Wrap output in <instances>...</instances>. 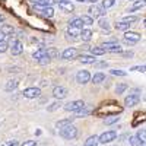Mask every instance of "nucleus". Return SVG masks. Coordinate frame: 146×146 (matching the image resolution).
Segmentation results:
<instances>
[{"label":"nucleus","mask_w":146,"mask_h":146,"mask_svg":"<svg viewBox=\"0 0 146 146\" xmlns=\"http://www.w3.org/2000/svg\"><path fill=\"white\" fill-rule=\"evenodd\" d=\"M60 136H62L63 139H66V140H73V139H76L79 136V130H78V127L70 124L67 127L60 129Z\"/></svg>","instance_id":"1"},{"label":"nucleus","mask_w":146,"mask_h":146,"mask_svg":"<svg viewBox=\"0 0 146 146\" xmlns=\"http://www.w3.org/2000/svg\"><path fill=\"white\" fill-rule=\"evenodd\" d=\"M85 108V101L82 100H76V101H70L64 105V110L67 113H78L79 110Z\"/></svg>","instance_id":"2"},{"label":"nucleus","mask_w":146,"mask_h":146,"mask_svg":"<svg viewBox=\"0 0 146 146\" xmlns=\"http://www.w3.org/2000/svg\"><path fill=\"white\" fill-rule=\"evenodd\" d=\"M140 41V34L139 32H133V31H126L124 34V42L129 45H135L136 42Z\"/></svg>","instance_id":"3"},{"label":"nucleus","mask_w":146,"mask_h":146,"mask_svg":"<svg viewBox=\"0 0 146 146\" xmlns=\"http://www.w3.org/2000/svg\"><path fill=\"white\" fill-rule=\"evenodd\" d=\"M98 139H100V143H102V145H105V143H111L114 139H117V131H115V130L104 131Z\"/></svg>","instance_id":"4"},{"label":"nucleus","mask_w":146,"mask_h":146,"mask_svg":"<svg viewBox=\"0 0 146 146\" xmlns=\"http://www.w3.org/2000/svg\"><path fill=\"white\" fill-rule=\"evenodd\" d=\"M88 13L91 18H104L105 15V9L102 6H96V5H92L88 10Z\"/></svg>","instance_id":"5"},{"label":"nucleus","mask_w":146,"mask_h":146,"mask_svg":"<svg viewBox=\"0 0 146 146\" xmlns=\"http://www.w3.org/2000/svg\"><path fill=\"white\" fill-rule=\"evenodd\" d=\"M91 78H92L91 72H88V70H79L76 73V80L80 85H86L88 82H91Z\"/></svg>","instance_id":"6"},{"label":"nucleus","mask_w":146,"mask_h":146,"mask_svg":"<svg viewBox=\"0 0 146 146\" xmlns=\"http://www.w3.org/2000/svg\"><path fill=\"white\" fill-rule=\"evenodd\" d=\"M139 102H140V96H139V94H130L129 96H126V98H124V105H126L127 108L136 107Z\"/></svg>","instance_id":"7"},{"label":"nucleus","mask_w":146,"mask_h":146,"mask_svg":"<svg viewBox=\"0 0 146 146\" xmlns=\"http://www.w3.org/2000/svg\"><path fill=\"white\" fill-rule=\"evenodd\" d=\"M40 95H41V89H40V88H35V86H32V88H27L25 91H23V96H25V98H28V100L38 98Z\"/></svg>","instance_id":"8"},{"label":"nucleus","mask_w":146,"mask_h":146,"mask_svg":"<svg viewBox=\"0 0 146 146\" xmlns=\"http://www.w3.org/2000/svg\"><path fill=\"white\" fill-rule=\"evenodd\" d=\"M56 2L58 3L60 9L64 10L66 13H72V12L75 10V5H73L70 0H56Z\"/></svg>","instance_id":"9"},{"label":"nucleus","mask_w":146,"mask_h":146,"mask_svg":"<svg viewBox=\"0 0 146 146\" xmlns=\"http://www.w3.org/2000/svg\"><path fill=\"white\" fill-rule=\"evenodd\" d=\"M78 35H80V29L79 28H75V27H67V29H66V38L69 40V41H75L76 38H78Z\"/></svg>","instance_id":"10"},{"label":"nucleus","mask_w":146,"mask_h":146,"mask_svg":"<svg viewBox=\"0 0 146 146\" xmlns=\"http://www.w3.org/2000/svg\"><path fill=\"white\" fill-rule=\"evenodd\" d=\"M76 56H78V48H75V47H69V48H66V50H63L62 54H60V57L64 58V60L75 58Z\"/></svg>","instance_id":"11"},{"label":"nucleus","mask_w":146,"mask_h":146,"mask_svg":"<svg viewBox=\"0 0 146 146\" xmlns=\"http://www.w3.org/2000/svg\"><path fill=\"white\" fill-rule=\"evenodd\" d=\"M53 96L57 100H63L67 96V89L64 86H54L53 89Z\"/></svg>","instance_id":"12"},{"label":"nucleus","mask_w":146,"mask_h":146,"mask_svg":"<svg viewBox=\"0 0 146 146\" xmlns=\"http://www.w3.org/2000/svg\"><path fill=\"white\" fill-rule=\"evenodd\" d=\"M22 51H23V44L18 40L13 41V44H12V47H10L12 56H19V54H22Z\"/></svg>","instance_id":"13"},{"label":"nucleus","mask_w":146,"mask_h":146,"mask_svg":"<svg viewBox=\"0 0 146 146\" xmlns=\"http://www.w3.org/2000/svg\"><path fill=\"white\" fill-rule=\"evenodd\" d=\"M34 9L35 10H40L41 13H42V16H45V18H53L54 16V9L53 7H38V6H34Z\"/></svg>","instance_id":"14"},{"label":"nucleus","mask_w":146,"mask_h":146,"mask_svg":"<svg viewBox=\"0 0 146 146\" xmlns=\"http://www.w3.org/2000/svg\"><path fill=\"white\" fill-rule=\"evenodd\" d=\"M79 62H80L82 64H94V63L96 62V58H95L94 56L83 54V56H80V57H79Z\"/></svg>","instance_id":"15"},{"label":"nucleus","mask_w":146,"mask_h":146,"mask_svg":"<svg viewBox=\"0 0 146 146\" xmlns=\"http://www.w3.org/2000/svg\"><path fill=\"white\" fill-rule=\"evenodd\" d=\"M131 27V23H129V22H124V21H118V22H115V25H114V28L117 29V31H129V28Z\"/></svg>","instance_id":"16"},{"label":"nucleus","mask_w":146,"mask_h":146,"mask_svg":"<svg viewBox=\"0 0 146 146\" xmlns=\"http://www.w3.org/2000/svg\"><path fill=\"white\" fill-rule=\"evenodd\" d=\"M79 36H80L82 41H86V42H88V41L92 38V31L88 29V28H83V29H80V35H79Z\"/></svg>","instance_id":"17"},{"label":"nucleus","mask_w":146,"mask_h":146,"mask_svg":"<svg viewBox=\"0 0 146 146\" xmlns=\"http://www.w3.org/2000/svg\"><path fill=\"white\" fill-rule=\"evenodd\" d=\"M91 80H92V83H95V85H100V83H102V82L105 80V73H101V72L95 73V75L91 78Z\"/></svg>","instance_id":"18"},{"label":"nucleus","mask_w":146,"mask_h":146,"mask_svg":"<svg viewBox=\"0 0 146 146\" xmlns=\"http://www.w3.org/2000/svg\"><path fill=\"white\" fill-rule=\"evenodd\" d=\"M0 31H2L5 35H13V32H15V27H12V25H9V23H2V27H0Z\"/></svg>","instance_id":"19"},{"label":"nucleus","mask_w":146,"mask_h":146,"mask_svg":"<svg viewBox=\"0 0 146 146\" xmlns=\"http://www.w3.org/2000/svg\"><path fill=\"white\" fill-rule=\"evenodd\" d=\"M98 145H100L98 136H89L86 140H85V145L83 146H98Z\"/></svg>","instance_id":"20"},{"label":"nucleus","mask_w":146,"mask_h":146,"mask_svg":"<svg viewBox=\"0 0 146 146\" xmlns=\"http://www.w3.org/2000/svg\"><path fill=\"white\" fill-rule=\"evenodd\" d=\"M70 27H75V28H79V29H83V21H82V18H73L72 21H70V23H69Z\"/></svg>","instance_id":"21"},{"label":"nucleus","mask_w":146,"mask_h":146,"mask_svg":"<svg viewBox=\"0 0 146 146\" xmlns=\"http://www.w3.org/2000/svg\"><path fill=\"white\" fill-rule=\"evenodd\" d=\"M98 25H100V28H101L102 31H110V29H111L110 21H108V19H105V18H101V19L98 21Z\"/></svg>","instance_id":"22"},{"label":"nucleus","mask_w":146,"mask_h":146,"mask_svg":"<svg viewBox=\"0 0 146 146\" xmlns=\"http://www.w3.org/2000/svg\"><path fill=\"white\" fill-rule=\"evenodd\" d=\"M54 3H57L56 0H40V2L36 3V6L38 7H53Z\"/></svg>","instance_id":"23"},{"label":"nucleus","mask_w":146,"mask_h":146,"mask_svg":"<svg viewBox=\"0 0 146 146\" xmlns=\"http://www.w3.org/2000/svg\"><path fill=\"white\" fill-rule=\"evenodd\" d=\"M45 56H48V54H47V50H44V48H40V50H36V51L32 53V57L35 60H40V58H42Z\"/></svg>","instance_id":"24"},{"label":"nucleus","mask_w":146,"mask_h":146,"mask_svg":"<svg viewBox=\"0 0 146 146\" xmlns=\"http://www.w3.org/2000/svg\"><path fill=\"white\" fill-rule=\"evenodd\" d=\"M146 5V2H145V0H136V2H135V5H131L130 6V12H135V10H137V9H140V7H143Z\"/></svg>","instance_id":"25"},{"label":"nucleus","mask_w":146,"mask_h":146,"mask_svg":"<svg viewBox=\"0 0 146 146\" xmlns=\"http://www.w3.org/2000/svg\"><path fill=\"white\" fill-rule=\"evenodd\" d=\"M91 53H92L94 56H104V54L107 53V50H104L101 45H98V47H92Z\"/></svg>","instance_id":"26"},{"label":"nucleus","mask_w":146,"mask_h":146,"mask_svg":"<svg viewBox=\"0 0 146 146\" xmlns=\"http://www.w3.org/2000/svg\"><path fill=\"white\" fill-rule=\"evenodd\" d=\"M72 124V118H64V120H60V121H57V127L58 129H63V127H67V126H70Z\"/></svg>","instance_id":"27"},{"label":"nucleus","mask_w":146,"mask_h":146,"mask_svg":"<svg viewBox=\"0 0 146 146\" xmlns=\"http://www.w3.org/2000/svg\"><path fill=\"white\" fill-rule=\"evenodd\" d=\"M18 83H19V82H18L16 79H15V80H9V82H7V85L5 86V91H7V92H9V91H13V89H16Z\"/></svg>","instance_id":"28"},{"label":"nucleus","mask_w":146,"mask_h":146,"mask_svg":"<svg viewBox=\"0 0 146 146\" xmlns=\"http://www.w3.org/2000/svg\"><path fill=\"white\" fill-rule=\"evenodd\" d=\"M120 118H118V115H113V117H107L105 120H104V124H107V126H110V124H115L117 121H118Z\"/></svg>","instance_id":"29"},{"label":"nucleus","mask_w":146,"mask_h":146,"mask_svg":"<svg viewBox=\"0 0 146 146\" xmlns=\"http://www.w3.org/2000/svg\"><path fill=\"white\" fill-rule=\"evenodd\" d=\"M129 143H130L131 146H143V143L139 140L137 136H131V137L129 139Z\"/></svg>","instance_id":"30"},{"label":"nucleus","mask_w":146,"mask_h":146,"mask_svg":"<svg viewBox=\"0 0 146 146\" xmlns=\"http://www.w3.org/2000/svg\"><path fill=\"white\" fill-rule=\"evenodd\" d=\"M127 88H129V86H127V83H118L117 86H115V94H118V95H120V94H123Z\"/></svg>","instance_id":"31"},{"label":"nucleus","mask_w":146,"mask_h":146,"mask_svg":"<svg viewBox=\"0 0 146 146\" xmlns=\"http://www.w3.org/2000/svg\"><path fill=\"white\" fill-rule=\"evenodd\" d=\"M82 21H83V25L85 27H89V25H92V23H94V18H91L89 15L82 16Z\"/></svg>","instance_id":"32"},{"label":"nucleus","mask_w":146,"mask_h":146,"mask_svg":"<svg viewBox=\"0 0 146 146\" xmlns=\"http://www.w3.org/2000/svg\"><path fill=\"white\" fill-rule=\"evenodd\" d=\"M136 136L139 137V140H140L142 143H146V130H145V129H142V130H139Z\"/></svg>","instance_id":"33"},{"label":"nucleus","mask_w":146,"mask_h":146,"mask_svg":"<svg viewBox=\"0 0 146 146\" xmlns=\"http://www.w3.org/2000/svg\"><path fill=\"white\" fill-rule=\"evenodd\" d=\"M110 73H111V75H114V76H126L127 73L124 72V70H118V69H113V70H110Z\"/></svg>","instance_id":"34"},{"label":"nucleus","mask_w":146,"mask_h":146,"mask_svg":"<svg viewBox=\"0 0 146 146\" xmlns=\"http://www.w3.org/2000/svg\"><path fill=\"white\" fill-rule=\"evenodd\" d=\"M9 48V44H7V40H2L0 41V54L2 53H5L6 50Z\"/></svg>","instance_id":"35"},{"label":"nucleus","mask_w":146,"mask_h":146,"mask_svg":"<svg viewBox=\"0 0 146 146\" xmlns=\"http://www.w3.org/2000/svg\"><path fill=\"white\" fill-rule=\"evenodd\" d=\"M114 6V0H104L102 2V7L107 10V9H110V7H113Z\"/></svg>","instance_id":"36"},{"label":"nucleus","mask_w":146,"mask_h":146,"mask_svg":"<svg viewBox=\"0 0 146 146\" xmlns=\"http://www.w3.org/2000/svg\"><path fill=\"white\" fill-rule=\"evenodd\" d=\"M47 54H48V57H50V58L60 56V54L57 53V50H56V48H48V50H47Z\"/></svg>","instance_id":"37"},{"label":"nucleus","mask_w":146,"mask_h":146,"mask_svg":"<svg viewBox=\"0 0 146 146\" xmlns=\"http://www.w3.org/2000/svg\"><path fill=\"white\" fill-rule=\"evenodd\" d=\"M91 111L89 110H85V108H82V110H79L78 113H75V117H82V115H88Z\"/></svg>","instance_id":"38"},{"label":"nucleus","mask_w":146,"mask_h":146,"mask_svg":"<svg viewBox=\"0 0 146 146\" xmlns=\"http://www.w3.org/2000/svg\"><path fill=\"white\" fill-rule=\"evenodd\" d=\"M130 70L131 72H142L143 73V72H146V66H135V67H131Z\"/></svg>","instance_id":"39"},{"label":"nucleus","mask_w":146,"mask_h":146,"mask_svg":"<svg viewBox=\"0 0 146 146\" xmlns=\"http://www.w3.org/2000/svg\"><path fill=\"white\" fill-rule=\"evenodd\" d=\"M2 146H19V142L18 140H9V142L3 143Z\"/></svg>","instance_id":"40"},{"label":"nucleus","mask_w":146,"mask_h":146,"mask_svg":"<svg viewBox=\"0 0 146 146\" xmlns=\"http://www.w3.org/2000/svg\"><path fill=\"white\" fill-rule=\"evenodd\" d=\"M121 21H124V22H129V23H131V22H136V21H137V18H136V16H127V18L121 19Z\"/></svg>","instance_id":"41"},{"label":"nucleus","mask_w":146,"mask_h":146,"mask_svg":"<svg viewBox=\"0 0 146 146\" xmlns=\"http://www.w3.org/2000/svg\"><path fill=\"white\" fill-rule=\"evenodd\" d=\"M58 107H60V104H58V102H56V104L48 105V108H47V110H48V111H54V110H57Z\"/></svg>","instance_id":"42"},{"label":"nucleus","mask_w":146,"mask_h":146,"mask_svg":"<svg viewBox=\"0 0 146 146\" xmlns=\"http://www.w3.org/2000/svg\"><path fill=\"white\" fill-rule=\"evenodd\" d=\"M22 146H36V142L35 140H28V142H25Z\"/></svg>","instance_id":"43"},{"label":"nucleus","mask_w":146,"mask_h":146,"mask_svg":"<svg viewBox=\"0 0 146 146\" xmlns=\"http://www.w3.org/2000/svg\"><path fill=\"white\" fill-rule=\"evenodd\" d=\"M5 19H6V16L0 13V23H3V22H5Z\"/></svg>","instance_id":"44"},{"label":"nucleus","mask_w":146,"mask_h":146,"mask_svg":"<svg viewBox=\"0 0 146 146\" xmlns=\"http://www.w3.org/2000/svg\"><path fill=\"white\" fill-rule=\"evenodd\" d=\"M2 40H6V35H5L2 31H0V41H2Z\"/></svg>","instance_id":"45"},{"label":"nucleus","mask_w":146,"mask_h":146,"mask_svg":"<svg viewBox=\"0 0 146 146\" xmlns=\"http://www.w3.org/2000/svg\"><path fill=\"white\" fill-rule=\"evenodd\" d=\"M96 66H98V67H105L107 63H96Z\"/></svg>","instance_id":"46"},{"label":"nucleus","mask_w":146,"mask_h":146,"mask_svg":"<svg viewBox=\"0 0 146 146\" xmlns=\"http://www.w3.org/2000/svg\"><path fill=\"white\" fill-rule=\"evenodd\" d=\"M85 2H89V3H96L98 0H85Z\"/></svg>","instance_id":"47"},{"label":"nucleus","mask_w":146,"mask_h":146,"mask_svg":"<svg viewBox=\"0 0 146 146\" xmlns=\"http://www.w3.org/2000/svg\"><path fill=\"white\" fill-rule=\"evenodd\" d=\"M31 2H32V3H38V2H40V0H31Z\"/></svg>","instance_id":"48"},{"label":"nucleus","mask_w":146,"mask_h":146,"mask_svg":"<svg viewBox=\"0 0 146 146\" xmlns=\"http://www.w3.org/2000/svg\"><path fill=\"white\" fill-rule=\"evenodd\" d=\"M75 2H85V0H75Z\"/></svg>","instance_id":"49"},{"label":"nucleus","mask_w":146,"mask_h":146,"mask_svg":"<svg viewBox=\"0 0 146 146\" xmlns=\"http://www.w3.org/2000/svg\"><path fill=\"white\" fill-rule=\"evenodd\" d=\"M143 23H145V27H146V19H145V22H143Z\"/></svg>","instance_id":"50"},{"label":"nucleus","mask_w":146,"mask_h":146,"mask_svg":"<svg viewBox=\"0 0 146 146\" xmlns=\"http://www.w3.org/2000/svg\"><path fill=\"white\" fill-rule=\"evenodd\" d=\"M145 101H146V98H145Z\"/></svg>","instance_id":"51"},{"label":"nucleus","mask_w":146,"mask_h":146,"mask_svg":"<svg viewBox=\"0 0 146 146\" xmlns=\"http://www.w3.org/2000/svg\"><path fill=\"white\" fill-rule=\"evenodd\" d=\"M145 146H146V145H145Z\"/></svg>","instance_id":"52"}]
</instances>
